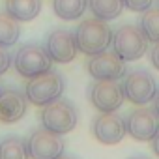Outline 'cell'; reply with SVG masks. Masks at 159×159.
Here are the masks:
<instances>
[{"instance_id": "4", "label": "cell", "mask_w": 159, "mask_h": 159, "mask_svg": "<svg viewBox=\"0 0 159 159\" xmlns=\"http://www.w3.org/2000/svg\"><path fill=\"white\" fill-rule=\"evenodd\" d=\"M39 120L45 129L58 133V135H66L77 127L79 114L73 103H69L67 99H56L41 109Z\"/></svg>"}, {"instance_id": "2", "label": "cell", "mask_w": 159, "mask_h": 159, "mask_svg": "<svg viewBox=\"0 0 159 159\" xmlns=\"http://www.w3.org/2000/svg\"><path fill=\"white\" fill-rule=\"evenodd\" d=\"M64 88H66V83H64L62 75L49 69V71H45L41 75L32 77L26 83L25 96L32 105L45 107V105L60 99L62 94H64Z\"/></svg>"}, {"instance_id": "26", "label": "cell", "mask_w": 159, "mask_h": 159, "mask_svg": "<svg viewBox=\"0 0 159 159\" xmlns=\"http://www.w3.org/2000/svg\"><path fill=\"white\" fill-rule=\"evenodd\" d=\"M58 159H77V157H73V155H60Z\"/></svg>"}, {"instance_id": "16", "label": "cell", "mask_w": 159, "mask_h": 159, "mask_svg": "<svg viewBox=\"0 0 159 159\" xmlns=\"http://www.w3.org/2000/svg\"><path fill=\"white\" fill-rule=\"evenodd\" d=\"M88 8L96 19L112 21L122 13L124 2L122 0H88Z\"/></svg>"}, {"instance_id": "11", "label": "cell", "mask_w": 159, "mask_h": 159, "mask_svg": "<svg viewBox=\"0 0 159 159\" xmlns=\"http://www.w3.org/2000/svg\"><path fill=\"white\" fill-rule=\"evenodd\" d=\"M45 51L51 56L52 62L56 64H69L71 60H75L79 49H77V41H75V34L64 28H56L52 30L47 39H45Z\"/></svg>"}, {"instance_id": "28", "label": "cell", "mask_w": 159, "mask_h": 159, "mask_svg": "<svg viewBox=\"0 0 159 159\" xmlns=\"http://www.w3.org/2000/svg\"><path fill=\"white\" fill-rule=\"evenodd\" d=\"M157 4H159V0H157Z\"/></svg>"}, {"instance_id": "8", "label": "cell", "mask_w": 159, "mask_h": 159, "mask_svg": "<svg viewBox=\"0 0 159 159\" xmlns=\"http://www.w3.org/2000/svg\"><path fill=\"white\" fill-rule=\"evenodd\" d=\"M26 148H28L30 159H58L60 155H64L66 142L62 135L52 133L43 127V129L34 131L28 137Z\"/></svg>"}, {"instance_id": "12", "label": "cell", "mask_w": 159, "mask_h": 159, "mask_svg": "<svg viewBox=\"0 0 159 159\" xmlns=\"http://www.w3.org/2000/svg\"><path fill=\"white\" fill-rule=\"evenodd\" d=\"M92 133L101 144H118L125 133V120L116 112H101L92 122Z\"/></svg>"}, {"instance_id": "3", "label": "cell", "mask_w": 159, "mask_h": 159, "mask_svg": "<svg viewBox=\"0 0 159 159\" xmlns=\"http://www.w3.org/2000/svg\"><path fill=\"white\" fill-rule=\"evenodd\" d=\"M111 49L125 62L139 60L148 51V38L140 30V26L135 25H122L112 32V43Z\"/></svg>"}, {"instance_id": "27", "label": "cell", "mask_w": 159, "mask_h": 159, "mask_svg": "<svg viewBox=\"0 0 159 159\" xmlns=\"http://www.w3.org/2000/svg\"><path fill=\"white\" fill-rule=\"evenodd\" d=\"M0 90H2V86H0Z\"/></svg>"}, {"instance_id": "25", "label": "cell", "mask_w": 159, "mask_h": 159, "mask_svg": "<svg viewBox=\"0 0 159 159\" xmlns=\"http://www.w3.org/2000/svg\"><path fill=\"white\" fill-rule=\"evenodd\" d=\"M129 159H150V157H144V155H133V157H129Z\"/></svg>"}, {"instance_id": "5", "label": "cell", "mask_w": 159, "mask_h": 159, "mask_svg": "<svg viewBox=\"0 0 159 159\" xmlns=\"http://www.w3.org/2000/svg\"><path fill=\"white\" fill-rule=\"evenodd\" d=\"M120 86H122L124 98L133 105H146L153 101L159 90L155 79L146 69H133L125 73Z\"/></svg>"}, {"instance_id": "21", "label": "cell", "mask_w": 159, "mask_h": 159, "mask_svg": "<svg viewBox=\"0 0 159 159\" xmlns=\"http://www.w3.org/2000/svg\"><path fill=\"white\" fill-rule=\"evenodd\" d=\"M11 64H13V58H11L10 51L6 47H0V75H4Z\"/></svg>"}, {"instance_id": "13", "label": "cell", "mask_w": 159, "mask_h": 159, "mask_svg": "<svg viewBox=\"0 0 159 159\" xmlns=\"http://www.w3.org/2000/svg\"><path fill=\"white\" fill-rule=\"evenodd\" d=\"M28 109V99L19 90L8 88L0 90V122L2 124H15L19 122Z\"/></svg>"}, {"instance_id": "18", "label": "cell", "mask_w": 159, "mask_h": 159, "mask_svg": "<svg viewBox=\"0 0 159 159\" xmlns=\"http://www.w3.org/2000/svg\"><path fill=\"white\" fill-rule=\"evenodd\" d=\"M0 159H30L26 142L19 137H6L0 142Z\"/></svg>"}, {"instance_id": "17", "label": "cell", "mask_w": 159, "mask_h": 159, "mask_svg": "<svg viewBox=\"0 0 159 159\" xmlns=\"http://www.w3.org/2000/svg\"><path fill=\"white\" fill-rule=\"evenodd\" d=\"M21 36L19 21L13 19L8 11H0V47H11Z\"/></svg>"}, {"instance_id": "1", "label": "cell", "mask_w": 159, "mask_h": 159, "mask_svg": "<svg viewBox=\"0 0 159 159\" xmlns=\"http://www.w3.org/2000/svg\"><path fill=\"white\" fill-rule=\"evenodd\" d=\"M73 34H75L77 49L86 56H96L99 52H105L107 49H111L112 43V28L107 25V21L96 17L84 19Z\"/></svg>"}, {"instance_id": "20", "label": "cell", "mask_w": 159, "mask_h": 159, "mask_svg": "<svg viewBox=\"0 0 159 159\" xmlns=\"http://www.w3.org/2000/svg\"><path fill=\"white\" fill-rule=\"evenodd\" d=\"M122 2H124V8H127L131 11H137V13H142V11L152 8L153 0H122Z\"/></svg>"}, {"instance_id": "23", "label": "cell", "mask_w": 159, "mask_h": 159, "mask_svg": "<svg viewBox=\"0 0 159 159\" xmlns=\"http://www.w3.org/2000/svg\"><path fill=\"white\" fill-rule=\"evenodd\" d=\"M152 150H153V153L159 157V133L152 139Z\"/></svg>"}, {"instance_id": "24", "label": "cell", "mask_w": 159, "mask_h": 159, "mask_svg": "<svg viewBox=\"0 0 159 159\" xmlns=\"http://www.w3.org/2000/svg\"><path fill=\"white\" fill-rule=\"evenodd\" d=\"M153 111H155V114L159 116V90H157V96H155V99H153Z\"/></svg>"}, {"instance_id": "19", "label": "cell", "mask_w": 159, "mask_h": 159, "mask_svg": "<svg viewBox=\"0 0 159 159\" xmlns=\"http://www.w3.org/2000/svg\"><path fill=\"white\" fill-rule=\"evenodd\" d=\"M139 26L144 32V36L148 38V41L157 43L159 41V8H153V10L150 8V10L142 11Z\"/></svg>"}, {"instance_id": "7", "label": "cell", "mask_w": 159, "mask_h": 159, "mask_svg": "<svg viewBox=\"0 0 159 159\" xmlns=\"http://www.w3.org/2000/svg\"><path fill=\"white\" fill-rule=\"evenodd\" d=\"M86 71L94 81H118L125 77L127 66L114 51H105L88 60Z\"/></svg>"}, {"instance_id": "6", "label": "cell", "mask_w": 159, "mask_h": 159, "mask_svg": "<svg viewBox=\"0 0 159 159\" xmlns=\"http://www.w3.org/2000/svg\"><path fill=\"white\" fill-rule=\"evenodd\" d=\"M13 66L17 69V73L25 79H32L36 75H41L45 71L51 69L52 60L47 54L45 47L36 45V43H25L19 47L15 58H13Z\"/></svg>"}, {"instance_id": "10", "label": "cell", "mask_w": 159, "mask_h": 159, "mask_svg": "<svg viewBox=\"0 0 159 159\" xmlns=\"http://www.w3.org/2000/svg\"><path fill=\"white\" fill-rule=\"evenodd\" d=\"M125 127L129 137H133L139 142H152V139L159 133V116L155 114L153 107L148 109L144 105H139L129 116L125 118Z\"/></svg>"}, {"instance_id": "14", "label": "cell", "mask_w": 159, "mask_h": 159, "mask_svg": "<svg viewBox=\"0 0 159 159\" xmlns=\"http://www.w3.org/2000/svg\"><path fill=\"white\" fill-rule=\"evenodd\" d=\"M6 11L17 21H32L41 11V0H6Z\"/></svg>"}, {"instance_id": "22", "label": "cell", "mask_w": 159, "mask_h": 159, "mask_svg": "<svg viewBox=\"0 0 159 159\" xmlns=\"http://www.w3.org/2000/svg\"><path fill=\"white\" fill-rule=\"evenodd\" d=\"M150 60H152L153 67H155V69H159V41H157V43H153V47L150 49Z\"/></svg>"}, {"instance_id": "9", "label": "cell", "mask_w": 159, "mask_h": 159, "mask_svg": "<svg viewBox=\"0 0 159 159\" xmlns=\"http://www.w3.org/2000/svg\"><path fill=\"white\" fill-rule=\"evenodd\" d=\"M88 99L99 112H116L125 98L116 81H94L88 86Z\"/></svg>"}, {"instance_id": "15", "label": "cell", "mask_w": 159, "mask_h": 159, "mask_svg": "<svg viewBox=\"0 0 159 159\" xmlns=\"http://www.w3.org/2000/svg\"><path fill=\"white\" fill-rule=\"evenodd\" d=\"M88 10V0H52V11L64 21H77Z\"/></svg>"}]
</instances>
